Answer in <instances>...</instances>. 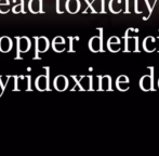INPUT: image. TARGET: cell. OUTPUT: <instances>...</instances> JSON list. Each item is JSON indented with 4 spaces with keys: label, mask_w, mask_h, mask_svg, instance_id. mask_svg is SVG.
Here are the masks:
<instances>
[{
    "label": "cell",
    "mask_w": 159,
    "mask_h": 156,
    "mask_svg": "<svg viewBox=\"0 0 159 156\" xmlns=\"http://www.w3.org/2000/svg\"><path fill=\"white\" fill-rule=\"evenodd\" d=\"M142 87L143 89H149L151 88V78L149 77H144L142 80Z\"/></svg>",
    "instance_id": "1"
}]
</instances>
